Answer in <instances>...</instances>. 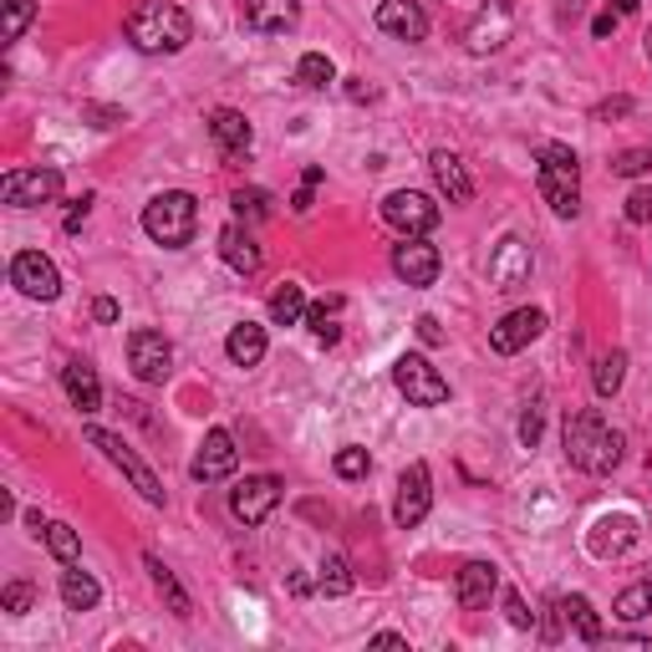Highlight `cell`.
<instances>
[{
    "instance_id": "6da1fadb",
    "label": "cell",
    "mask_w": 652,
    "mask_h": 652,
    "mask_svg": "<svg viewBox=\"0 0 652 652\" xmlns=\"http://www.w3.org/2000/svg\"><path fill=\"white\" fill-rule=\"evenodd\" d=\"M123 31H128V41L139 51H149V57H174V51L189 47L194 21H189V11L174 6V0H139V6L128 11Z\"/></svg>"
},
{
    "instance_id": "7a4b0ae2",
    "label": "cell",
    "mask_w": 652,
    "mask_h": 652,
    "mask_svg": "<svg viewBox=\"0 0 652 652\" xmlns=\"http://www.w3.org/2000/svg\"><path fill=\"white\" fill-rule=\"evenodd\" d=\"M622 449H628V439H622L602 414H577L566 424V459H571L581 475H612V469L622 465Z\"/></svg>"
},
{
    "instance_id": "3957f363",
    "label": "cell",
    "mask_w": 652,
    "mask_h": 652,
    "mask_svg": "<svg viewBox=\"0 0 652 652\" xmlns=\"http://www.w3.org/2000/svg\"><path fill=\"white\" fill-rule=\"evenodd\" d=\"M536 184H540V194H546V204H551V214L577 220V210H581V159L566 149V143H546V149L536 153Z\"/></svg>"
},
{
    "instance_id": "277c9868",
    "label": "cell",
    "mask_w": 652,
    "mask_h": 652,
    "mask_svg": "<svg viewBox=\"0 0 652 652\" xmlns=\"http://www.w3.org/2000/svg\"><path fill=\"white\" fill-rule=\"evenodd\" d=\"M143 230H149V240L163 245V251H184L189 240H194V230H200V200L184 194V189H163V194L149 200V210H143Z\"/></svg>"
},
{
    "instance_id": "5b68a950",
    "label": "cell",
    "mask_w": 652,
    "mask_h": 652,
    "mask_svg": "<svg viewBox=\"0 0 652 652\" xmlns=\"http://www.w3.org/2000/svg\"><path fill=\"white\" fill-rule=\"evenodd\" d=\"M393 383H398V393L414 408H439V403H449V383H444V373L428 357H418V352H403L398 363H393Z\"/></svg>"
},
{
    "instance_id": "8992f818",
    "label": "cell",
    "mask_w": 652,
    "mask_h": 652,
    "mask_svg": "<svg viewBox=\"0 0 652 652\" xmlns=\"http://www.w3.org/2000/svg\"><path fill=\"white\" fill-rule=\"evenodd\" d=\"M88 444H92V449H102V454H108V459H113V465L128 475V485L139 489V495H143L149 505H163V500H169V495H163V485H159V475H153V469L143 465L139 454L128 449V444H123V434H108V428H98V424H92V428H88Z\"/></svg>"
},
{
    "instance_id": "52a82bcc",
    "label": "cell",
    "mask_w": 652,
    "mask_h": 652,
    "mask_svg": "<svg viewBox=\"0 0 652 652\" xmlns=\"http://www.w3.org/2000/svg\"><path fill=\"white\" fill-rule=\"evenodd\" d=\"M62 194V174L57 169H11L0 179V200L11 210H37V204H51Z\"/></svg>"
},
{
    "instance_id": "ba28073f",
    "label": "cell",
    "mask_w": 652,
    "mask_h": 652,
    "mask_svg": "<svg viewBox=\"0 0 652 652\" xmlns=\"http://www.w3.org/2000/svg\"><path fill=\"white\" fill-rule=\"evenodd\" d=\"M276 505H281V479L276 475H251L230 489V515H235L240 526H265Z\"/></svg>"
},
{
    "instance_id": "9c48e42d",
    "label": "cell",
    "mask_w": 652,
    "mask_h": 652,
    "mask_svg": "<svg viewBox=\"0 0 652 652\" xmlns=\"http://www.w3.org/2000/svg\"><path fill=\"white\" fill-rule=\"evenodd\" d=\"M428 505H434V475H428L424 459H414V465L398 475V500H393V520H398L403 530L424 526Z\"/></svg>"
},
{
    "instance_id": "30bf717a",
    "label": "cell",
    "mask_w": 652,
    "mask_h": 652,
    "mask_svg": "<svg viewBox=\"0 0 652 652\" xmlns=\"http://www.w3.org/2000/svg\"><path fill=\"white\" fill-rule=\"evenodd\" d=\"M383 220H388L398 235H428V230L439 225V204L418 194V189H398L383 200Z\"/></svg>"
},
{
    "instance_id": "8fae6325",
    "label": "cell",
    "mask_w": 652,
    "mask_h": 652,
    "mask_svg": "<svg viewBox=\"0 0 652 652\" xmlns=\"http://www.w3.org/2000/svg\"><path fill=\"white\" fill-rule=\"evenodd\" d=\"M530 271H536V255H530V245L520 235H505L500 245H495V255H489V286L495 291L530 286Z\"/></svg>"
},
{
    "instance_id": "7c38bea8",
    "label": "cell",
    "mask_w": 652,
    "mask_h": 652,
    "mask_svg": "<svg viewBox=\"0 0 652 652\" xmlns=\"http://www.w3.org/2000/svg\"><path fill=\"white\" fill-rule=\"evenodd\" d=\"M240 465V449H235V434L230 428H210L200 444V454H194V465H189V475L200 479V485H220V479H230Z\"/></svg>"
},
{
    "instance_id": "4fadbf2b",
    "label": "cell",
    "mask_w": 652,
    "mask_h": 652,
    "mask_svg": "<svg viewBox=\"0 0 652 652\" xmlns=\"http://www.w3.org/2000/svg\"><path fill=\"white\" fill-rule=\"evenodd\" d=\"M11 286L31 302H57L62 296V276H57V265L47 261L41 251H21L11 261Z\"/></svg>"
},
{
    "instance_id": "5bb4252c",
    "label": "cell",
    "mask_w": 652,
    "mask_h": 652,
    "mask_svg": "<svg viewBox=\"0 0 652 652\" xmlns=\"http://www.w3.org/2000/svg\"><path fill=\"white\" fill-rule=\"evenodd\" d=\"M128 367H133L143 383H163L169 367H174V347H169V337L153 332V326H139V332L128 337Z\"/></svg>"
},
{
    "instance_id": "9a60e30c",
    "label": "cell",
    "mask_w": 652,
    "mask_h": 652,
    "mask_svg": "<svg viewBox=\"0 0 652 652\" xmlns=\"http://www.w3.org/2000/svg\"><path fill=\"white\" fill-rule=\"evenodd\" d=\"M540 332H546V312H540V306H520V312L500 316V322L489 326V347L500 352V357H515V352H526Z\"/></svg>"
},
{
    "instance_id": "2e32d148",
    "label": "cell",
    "mask_w": 652,
    "mask_h": 652,
    "mask_svg": "<svg viewBox=\"0 0 652 652\" xmlns=\"http://www.w3.org/2000/svg\"><path fill=\"white\" fill-rule=\"evenodd\" d=\"M510 31H515V11H510V0H489L485 11L469 21V31H465V47L475 51V57H489V51H500L505 41H510Z\"/></svg>"
},
{
    "instance_id": "e0dca14e",
    "label": "cell",
    "mask_w": 652,
    "mask_h": 652,
    "mask_svg": "<svg viewBox=\"0 0 652 652\" xmlns=\"http://www.w3.org/2000/svg\"><path fill=\"white\" fill-rule=\"evenodd\" d=\"M439 251L428 245V235H403V245L393 251V271L403 286H434L439 281Z\"/></svg>"
},
{
    "instance_id": "ac0fdd59",
    "label": "cell",
    "mask_w": 652,
    "mask_h": 652,
    "mask_svg": "<svg viewBox=\"0 0 652 652\" xmlns=\"http://www.w3.org/2000/svg\"><path fill=\"white\" fill-rule=\"evenodd\" d=\"M377 31H388V37H398V41H424L428 11L418 0H383V6H377Z\"/></svg>"
},
{
    "instance_id": "d6986e66",
    "label": "cell",
    "mask_w": 652,
    "mask_h": 652,
    "mask_svg": "<svg viewBox=\"0 0 652 652\" xmlns=\"http://www.w3.org/2000/svg\"><path fill=\"white\" fill-rule=\"evenodd\" d=\"M302 21V0H245V26L261 37H286Z\"/></svg>"
},
{
    "instance_id": "ffe728a7",
    "label": "cell",
    "mask_w": 652,
    "mask_h": 652,
    "mask_svg": "<svg viewBox=\"0 0 652 652\" xmlns=\"http://www.w3.org/2000/svg\"><path fill=\"white\" fill-rule=\"evenodd\" d=\"M495 591H500V571L489 561H469L465 571H459V581H454V597H459L465 612H485Z\"/></svg>"
},
{
    "instance_id": "44dd1931",
    "label": "cell",
    "mask_w": 652,
    "mask_h": 652,
    "mask_svg": "<svg viewBox=\"0 0 652 652\" xmlns=\"http://www.w3.org/2000/svg\"><path fill=\"white\" fill-rule=\"evenodd\" d=\"M210 139L220 143V153L225 159H245L255 143L251 123H245V113H235V108H220V113H210Z\"/></svg>"
},
{
    "instance_id": "7402d4cb",
    "label": "cell",
    "mask_w": 652,
    "mask_h": 652,
    "mask_svg": "<svg viewBox=\"0 0 652 652\" xmlns=\"http://www.w3.org/2000/svg\"><path fill=\"white\" fill-rule=\"evenodd\" d=\"M62 388H67L77 414H98L102 408V383H98V373H92V363H82V357H72V363L62 367Z\"/></svg>"
},
{
    "instance_id": "603a6c76",
    "label": "cell",
    "mask_w": 652,
    "mask_h": 652,
    "mask_svg": "<svg viewBox=\"0 0 652 652\" xmlns=\"http://www.w3.org/2000/svg\"><path fill=\"white\" fill-rule=\"evenodd\" d=\"M220 255H225V265L230 271H240V276H255L261 271V245H255V235L251 230H240V225H230L225 235H220Z\"/></svg>"
},
{
    "instance_id": "cb8c5ba5",
    "label": "cell",
    "mask_w": 652,
    "mask_h": 652,
    "mask_svg": "<svg viewBox=\"0 0 652 652\" xmlns=\"http://www.w3.org/2000/svg\"><path fill=\"white\" fill-rule=\"evenodd\" d=\"M428 163H434V179H439V189L449 194V204H469V200H475V179L465 174V163H459V153L439 149Z\"/></svg>"
},
{
    "instance_id": "d4e9b609",
    "label": "cell",
    "mask_w": 652,
    "mask_h": 652,
    "mask_svg": "<svg viewBox=\"0 0 652 652\" xmlns=\"http://www.w3.org/2000/svg\"><path fill=\"white\" fill-rule=\"evenodd\" d=\"M225 357L235 367H261V357H265V326L240 322L235 332L225 337Z\"/></svg>"
},
{
    "instance_id": "484cf974",
    "label": "cell",
    "mask_w": 652,
    "mask_h": 652,
    "mask_svg": "<svg viewBox=\"0 0 652 652\" xmlns=\"http://www.w3.org/2000/svg\"><path fill=\"white\" fill-rule=\"evenodd\" d=\"M556 612H561V622H571V628H577L581 642H602L607 638V632H602V617L591 612L587 597H561V602H556Z\"/></svg>"
},
{
    "instance_id": "4316f807",
    "label": "cell",
    "mask_w": 652,
    "mask_h": 652,
    "mask_svg": "<svg viewBox=\"0 0 652 652\" xmlns=\"http://www.w3.org/2000/svg\"><path fill=\"white\" fill-rule=\"evenodd\" d=\"M143 566H149V577H153V587H159V597L169 602V612H174V617H189V612H194V602H189V591L179 587V577H174V571H169V566L159 561V556H143Z\"/></svg>"
},
{
    "instance_id": "83f0119b",
    "label": "cell",
    "mask_w": 652,
    "mask_h": 652,
    "mask_svg": "<svg viewBox=\"0 0 652 652\" xmlns=\"http://www.w3.org/2000/svg\"><path fill=\"white\" fill-rule=\"evenodd\" d=\"M306 326H312V337L316 342H332L342 337V296H326V302H316V306H306Z\"/></svg>"
},
{
    "instance_id": "f1b7e54d",
    "label": "cell",
    "mask_w": 652,
    "mask_h": 652,
    "mask_svg": "<svg viewBox=\"0 0 652 652\" xmlns=\"http://www.w3.org/2000/svg\"><path fill=\"white\" fill-rule=\"evenodd\" d=\"M612 617L617 622H642V617H652V577L632 581V587L612 602Z\"/></svg>"
},
{
    "instance_id": "f546056e",
    "label": "cell",
    "mask_w": 652,
    "mask_h": 652,
    "mask_svg": "<svg viewBox=\"0 0 652 652\" xmlns=\"http://www.w3.org/2000/svg\"><path fill=\"white\" fill-rule=\"evenodd\" d=\"M62 602L72 612H92L102 602V587L88 577V571H62Z\"/></svg>"
},
{
    "instance_id": "4dcf8cb0",
    "label": "cell",
    "mask_w": 652,
    "mask_h": 652,
    "mask_svg": "<svg viewBox=\"0 0 652 652\" xmlns=\"http://www.w3.org/2000/svg\"><path fill=\"white\" fill-rule=\"evenodd\" d=\"M296 82H302L306 92H326L337 82V67H332V57H322V51H306L302 62H296Z\"/></svg>"
},
{
    "instance_id": "1f68e13d",
    "label": "cell",
    "mask_w": 652,
    "mask_h": 652,
    "mask_svg": "<svg viewBox=\"0 0 652 652\" xmlns=\"http://www.w3.org/2000/svg\"><path fill=\"white\" fill-rule=\"evenodd\" d=\"M302 316H306V291L286 281V286L271 296V322H276V326H296Z\"/></svg>"
},
{
    "instance_id": "d6a6232c",
    "label": "cell",
    "mask_w": 652,
    "mask_h": 652,
    "mask_svg": "<svg viewBox=\"0 0 652 652\" xmlns=\"http://www.w3.org/2000/svg\"><path fill=\"white\" fill-rule=\"evenodd\" d=\"M622 377H628V352H607L602 363H597V398H617L622 393Z\"/></svg>"
},
{
    "instance_id": "836d02e7",
    "label": "cell",
    "mask_w": 652,
    "mask_h": 652,
    "mask_svg": "<svg viewBox=\"0 0 652 652\" xmlns=\"http://www.w3.org/2000/svg\"><path fill=\"white\" fill-rule=\"evenodd\" d=\"M41 536H47V551L57 556L62 566H77V561H82V540H77V530H72V526H62V520H51V526L41 530Z\"/></svg>"
},
{
    "instance_id": "e575fe53",
    "label": "cell",
    "mask_w": 652,
    "mask_h": 652,
    "mask_svg": "<svg viewBox=\"0 0 652 652\" xmlns=\"http://www.w3.org/2000/svg\"><path fill=\"white\" fill-rule=\"evenodd\" d=\"M316 587H322L326 597H347V591H352L347 561H342V556H326V561H322V577H316Z\"/></svg>"
},
{
    "instance_id": "d590c367",
    "label": "cell",
    "mask_w": 652,
    "mask_h": 652,
    "mask_svg": "<svg viewBox=\"0 0 652 652\" xmlns=\"http://www.w3.org/2000/svg\"><path fill=\"white\" fill-rule=\"evenodd\" d=\"M235 214L240 220H265V214H271V194H265V189H235Z\"/></svg>"
},
{
    "instance_id": "8d00e7d4",
    "label": "cell",
    "mask_w": 652,
    "mask_h": 652,
    "mask_svg": "<svg viewBox=\"0 0 652 652\" xmlns=\"http://www.w3.org/2000/svg\"><path fill=\"white\" fill-rule=\"evenodd\" d=\"M31 16H37V0H6V41H21Z\"/></svg>"
},
{
    "instance_id": "74e56055",
    "label": "cell",
    "mask_w": 652,
    "mask_h": 652,
    "mask_svg": "<svg viewBox=\"0 0 652 652\" xmlns=\"http://www.w3.org/2000/svg\"><path fill=\"white\" fill-rule=\"evenodd\" d=\"M0 607L11 617H26L31 607H37V591H31V581H11V587L0 591Z\"/></svg>"
},
{
    "instance_id": "f35d334b",
    "label": "cell",
    "mask_w": 652,
    "mask_h": 652,
    "mask_svg": "<svg viewBox=\"0 0 652 652\" xmlns=\"http://www.w3.org/2000/svg\"><path fill=\"white\" fill-rule=\"evenodd\" d=\"M652 169V149H628V153H617L612 159V174L617 179H638Z\"/></svg>"
},
{
    "instance_id": "ab89813d",
    "label": "cell",
    "mask_w": 652,
    "mask_h": 652,
    "mask_svg": "<svg viewBox=\"0 0 652 652\" xmlns=\"http://www.w3.org/2000/svg\"><path fill=\"white\" fill-rule=\"evenodd\" d=\"M367 469H373V459H367V449H357V444H347V449L337 454V475L342 479H363Z\"/></svg>"
},
{
    "instance_id": "60d3db41",
    "label": "cell",
    "mask_w": 652,
    "mask_h": 652,
    "mask_svg": "<svg viewBox=\"0 0 652 652\" xmlns=\"http://www.w3.org/2000/svg\"><path fill=\"white\" fill-rule=\"evenodd\" d=\"M628 220L632 225H652V189H632L628 194Z\"/></svg>"
},
{
    "instance_id": "b9f144b4",
    "label": "cell",
    "mask_w": 652,
    "mask_h": 652,
    "mask_svg": "<svg viewBox=\"0 0 652 652\" xmlns=\"http://www.w3.org/2000/svg\"><path fill=\"white\" fill-rule=\"evenodd\" d=\"M505 617H510V628H520V632L536 622V617L526 612V602H520V591H505Z\"/></svg>"
},
{
    "instance_id": "7bdbcfd3",
    "label": "cell",
    "mask_w": 652,
    "mask_h": 652,
    "mask_svg": "<svg viewBox=\"0 0 652 652\" xmlns=\"http://www.w3.org/2000/svg\"><path fill=\"white\" fill-rule=\"evenodd\" d=\"M82 118H92L98 128H118V123H128L118 108H98V102H82Z\"/></svg>"
},
{
    "instance_id": "ee69618b",
    "label": "cell",
    "mask_w": 652,
    "mask_h": 652,
    "mask_svg": "<svg viewBox=\"0 0 652 652\" xmlns=\"http://www.w3.org/2000/svg\"><path fill=\"white\" fill-rule=\"evenodd\" d=\"M520 444H526V449L540 444V408H526V418H520Z\"/></svg>"
},
{
    "instance_id": "f6af8a7d",
    "label": "cell",
    "mask_w": 652,
    "mask_h": 652,
    "mask_svg": "<svg viewBox=\"0 0 652 652\" xmlns=\"http://www.w3.org/2000/svg\"><path fill=\"white\" fill-rule=\"evenodd\" d=\"M418 342H424V347H439V342H444V332H439V322H434V316H418Z\"/></svg>"
},
{
    "instance_id": "bcb514c9",
    "label": "cell",
    "mask_w": 652,
    "mask_h": 652,
    "mask_svg": "<svg viewBox=\"0 0 652 652\" xmlns=\"http://www.w3.org/2000/svg\"><path fill=\"white\" fill-rule=\"evenodd\" d=\"M88 210H92V194H82V200L72 204V214H67V235H77V230H82V220H88Z\"/></svg>"
},
{
    "instance_id": "7dc6e473",
    "label": "cell",
    "mask_w": 652,
    "mask_h": 652,
    "mask_svg": "<svg viewBox=\"0 0 652 652\" xmlns=\"http://www.w3.org/2000/svg\"><path fill=\"white\" fill-rule=\"evenodd\" d=\"M92 316H98L102 326H113L118 322V302H113V296H98V302H92Z\"/></svg>"
},
{
    "instance_id": "c3c4849f",
    "label": "cell",
    "mask_w": 652,
    "mask_h": 652,
    "mask_svg": "<svg viewBox=\"0 0 652 652\" xmlns=\"http://www.w3.org/2000/svg\"><path fill=\"white\" fill-rule=\"evenodd\" d=\"M617 21H622V16H617V11L597 16V21H591V37H612V31H617Z\"/></svg>"
},
{
    "instance_id": "681fc988",
    "label": "cell",
    "mask_w": 652,
    "mask_h": 652,
    "mask_svg": "<svg viewBox=\"0 0 652 652\" xmlns=\"http://www.w3.org/2000/svg\"><path fill=\"white\" fill-rule=\"evenodd\" d=\"M622 113H632V102H628V98L602 102V108H597V118H602V123H607V118H622Z\"/></svg>"
},
{
    "instance_id": "f907efd6",
    "label": "cell",
    "mask_w": 652,
    "mask_h": 652,
    "mask_svg": "<svg viewBox=\"0 0 652 652\" xmlns=\"http://www.w3.org/2000/svg\"><path fill=\"white\" fill-rule=\"evenodd\" d=\"M347 98H352V102H373V98H377V92H373V88H367L363 77H352V88H347Z\"/></svg>"
},
{
    "instance_id": "816d5d0a",
    "label": "cell",
    "mask_w": 652,
    "mask_h": 652,
    "mask_svg": "<svg viewBox=\"0 0 652 652\" xmlns=\"http://www.w3.org/2000/svg\"><path fill=\"white\" fill-rule=\"evenodd\" d=\"M312 189H316V184H302V189H296V200H291V210H296V214H312Z\"/></svg>"
},
{
    "instance_id": "f5cc1de1",
    "label": "cell",
    "mask_w": 652,
    "mask_h": 652,
    "mask_svg": "<svg viewBox=\"0 0 652 652\" xmlns=\"http://www.w3.org/2000/svg\"><path fill=\"white\" fill-rule=\"evenodd\" d=\"M373 648H408V638H398V632H377Z\"/></svg>"
},
{
    "instance_id": "db71d44e",
    "label": "cell",
    "mask_w": 652,
    "mask_h": 652,
    "mask_svg": "<svg viewBox=\"0 0 652 652\" xmlns=\"http://www.w3.org/2000/svg\"><path fill=\"white\" fill-rule=\"evenodd\" d=\"M612 11L617 16H632V11H638V0H612Z\"/></svg>"
},
{
    "instance_id": "11a10c76",
    "label": "cell",
    "mask_w": 652,
    "mask_h": 652,
    "mask_svg": "<svg viewBox=\"0 0 652 652\" xmlns=\"http://www.w3.org/2000/svg\"><path fill=\"white\" fill-rule=\"evenodd\" d=\"M648 51H652V31H648Z\"/></svg>"
}]
</instances>
